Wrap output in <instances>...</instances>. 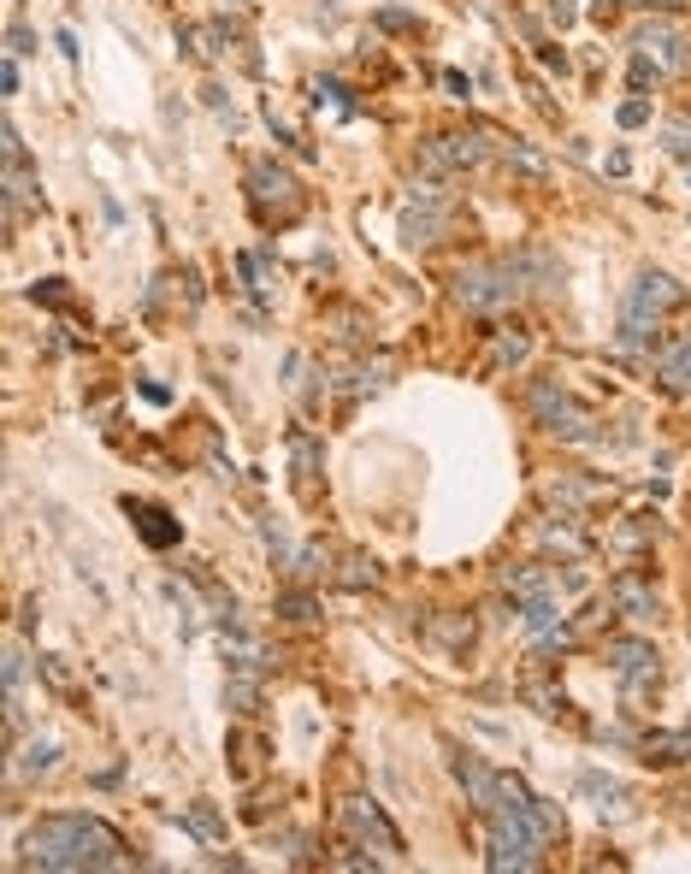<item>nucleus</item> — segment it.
Wrapping results in <instances>:
<instances>
[{"label": "nucleus", "mask_w": 691, "mask_h": 874, "mask_svg": "<svg viewBox=\"0 0 691 874\" xmlns=\"http://www.w3.org/2000/svg\"><path fill=\"white\" fill-rule=\"evenodd\" d=\"M18 869H54V874H77V869H125V839L95 821V815H48L18 839Z\"/></svg>", "instance_id": "nucleus-1"}, {"label": "nucleus", "mask_w": 691, "mask_h": 874, "mask_svg": "<svg viewBox=\"0 0 691 874\" xmlns=\"http://www.w3.org/2000/svg\"><path fill=\"white\" fill-rule=\"evenodd\" d=\"M520 278H514V266H497V260H467V266H455V302L467 313H503L520 302Z\"/></svg>", "instance_id": "nucleus-2"}, {"label": "nucleus", "mask_w": 691, "mask_h": 874, "mask_svg": "<svg viewBox=\"0 0 691 874\" xmlns=\"http://www.w3.org/2000/svg\"><path fill=\"white\" fill-rule=\"evenodd\" d=\"M526 408L538 414V426H544V432L567 437V443H585V437H591V426H597V420H591V414L567 396L556 378H538V384L526 390Z\"/></svg>", "instance_id": "nucleus-3"}, {"label": "nucleus", "mask_w": 691, "mask_h": 874, "mask_svg": "<svg viewBox=\"0 0 691 874\" xmlns=\"http://www.w3.org/2000/svg\"><path fill=\"white\" fill-rule=\"evenodd\" d=\"M632 48L656 65L662 77L691 71V30H686V24H674V18H662V12H656V18H644V24L632 30Z\"/></svg>", "instance_id": "nucleus-4"}, {"label": "nucleus", "mask_w": 691, "mask_h": 874, "mask_svg": "<svg viewBox=\"0 0 691 874\" xmlns=\"http://www.w3.org/2000/svg\"><path fill=\"white\" fill-rule=\"evenodd\" d=\"M249 195H254V213H260L266 225L296 219V207H302V184H296L278 160H254L249 166Z\"/></svg>", "instance_id": "nucleus-5"}, {"label": "nucleus", "mask_w": 691, "mask_h": 874, "mask_svg": "<svg viewBox=\"0 0 691 874\" xmlns=\"http://www.w3.org/2000/svg\"><path fill=\"white\" fill-rule=\"evenodd\" d=\"M609 662H615V680L627 686L632 703H644V697L656 691V680H662V656H656L644 638H615V644H609Z\"/></svg>", "instance_id": "nucleus-6"}, {"label": "nucleus", "mask_w": 691, "mask_h": 874, "mask_svg": "<svg viewBox=\"0 0 691 874\" xmlns=\"http://www.w3.org/2000/svg\"><path fill=\"white\" fill-rule=\"evenodd\" d=\"M337 821H343V833H355L361 845H373V851H384V857H402V833L384 821V810H378L373 798H343V804H337Z\"/></svg>", "instance_id": "nucleus-7"}, {"label": "nucleus", "mask_w": 691, "mask_h": 874, "mask_svg": "<svg viewBox=\"0 0 691 874\" xmlns=\"http://www.w3.org/2000/svg\"><path fill=\"white\" fill-rule=\"evenodd\" d=\"M686 302V290L668 278V272H638L627 290V302H621V319H650V325H662V313L680 308Z\"/></svg>", "instance_id": "nucleus-8"}, {"label": "nucleus", "mask_w": 691, "mask_h": 874, "mask_svg": "<svg viewBox=\"0 0 691 874\" xmlns=\"http://www.w3.org/2000/svg\"><path fill=\"white\" fill-rule=\"evenodd\" d=\"M491 142H497L491 130H443V136H432L426 160H432V166H485V160L497 154Z\"/></svg>", "instance_id": "nucleus-9"}, {"label": "nucleus", "mask_w": 691, "mask_h": 874, "mask_svg": "<svg viewBox=\"0 0 691 874\" xmlns=\"http://www.w3.org/2000/svg\"><path fill=\"white\" fill-rule=\"evenodd\" d=\"M573 792H579L591 810L603 815V821H621V815H632V786H627V780L597 774V768H591V774H579V786H573Z\"/></svg>", "instance_id": "nucleus-10"}, {"label": "nucleus", "mask_w": 691, "mask_h": 874, "mask_svg": "<svg viewBox=\"0 0 691 874\" xmlns=\"http://www.w3.org/2000/svg\"><path fill=\"white\" fill-rule=\"evenodd\" d=\"M455 780L467 786V798H473V810H479V815L503 810V774H491L479 756H455Z\"/></svg>", "instance_id": "nucleus-11"}, {"label": "nucleus", "mask_w": 691, "mask_h": 874, "mask_svg": "<svg viewBox=\"0 0 691 874\" xmlns=\"http://www.w3.org/2000/svg\"><path fill=\"white\" fill-rule=\"evenodd\" d=\"M125 508H130V520H136V538H142L148 550H172V544L184 538V526H178L166 508H154V502H136V497H130Z\"/></svg>", "instance_id": "nucleus-12"}, {"label": "nucleus", "mask_w": 691, "mask_h": 874, "mask_svg": "<svg viewBox=\"0 0 691 874\" xmlns=\"http://www.w3.org/2000/svg\"><path fill=\"white\" fill-rule=\"evenodd\" d=\"M609 603H615V609H621V615H627L632 626H650V621H662V603H656V591H650L644 579H632V573H627V579H615V591H609Z\"/></svg>", "instance_id": "nucleus-13"}, {"label": "nucleus", "mask_w": 691, "mask_h": 874, "mask_svg": "<svg viewBox=\"0 0 691 874\" xmlns=\"http://www.w3.org/2000/svg\"><path fill=\"white\" fill-rule=\"evenodd\" d=\"M656 378H662L668 396H686L691 390V331H686V343H674V349L656 355Z\"/></svg>", "instance_id": "nucleus-14"}, {"label": "nucleus", "mask_w": 691, "mask_h": 874, "mask_svg": "<svg viewBox=\"0 0 691 874\" xmlns=\"http://www.w3.org/2000/svg\"><path fill=\"white\" fill-rule=\"evenodd\" d=\"M638 750H644L650 768H674V762H686V756H691V727H680V733H650Z\"/></svg>", "instance_id": "nucleus-15"}, {"label": "nucleus", "mask_w": 691, "mask_h": 874, "mask_svg": "<svg viewBox=\"0 0 691 874\" xmlns=\"http://www.w3.org/2000/svg\"><path fill=\"white\" fill-rule=\"evenodd\" d=\"M508 266H514V278H520V284L532 278V290H550V284H556V260H550L544 249H520Z\"/></svg>", "instance_id": "nucleus-16"}, {"label": "nucleus", "mask_w": 691, "mask_h": 874, "mask_svg": "<svg viewBox=\"0 0 691 874\" xmlns=\"http://www.w3.org/2000/svg\"><path fill=\"white\" fill-rule=\"evenodd\" d=\"M503 591H514L520 603H538V597H556V585H550V573H538V567H520V573H503Z\"/></svg>", "instance_id": "nucleus-17"}, {"label": "nucleus", "mask_w": 691, "mask_h": 874, "mask_svg": "<svg viewBox=\"0 0 691 874\" xmlns=\"http://www.w3.org/2000/svg\"><path fill=\"white\" fill-rule=\"evenodd\" d=\"M497 154H503V160H508V166H514V172H526V178H550V160H544L538 148H526L520 136H514V142H503Z\"/></svg>", "instance_id": "nucleus-18"}, {"label": "nucleus", "mask_w": 691, "mask_h": 874, "mask_svg": "<svg viewBox=\"0 0 691 874\" xmlns=\"http://www.w3.org/2000/svg\"><path fill=\"white\" fill-rule=\"evenodd\" d=\"M526 349H532V337H526V331H503V337H497V349H491V373L520 367V361H526Z\"/></svg>", "instance_id": "nucleus-19"}, {"label": "nucleus", "mask_w": 691, "mask_h": 874, "mask_svg": "<svg viewBox=\"0 0 691 874\" xmlns=\"http://www.w3.org/2000/svg\"><path fill=\"white\" fill-rule=\"evenodd\" d=\"M237 272L249 278V290L260 296V302H272V266H266V254H260V249L237 254Z\"/></svg>", "instance_id": "nucleus-20"}, {"label": "nucleus", "mask_w": 691, "mask_h": 874, "mask_svg": "<svg viewBox=\"0 0 691 874\" xmlns=\"http://www.w3.org/2000/svg\"><path fill=\"white\" fill-rule=\"evenodd\" d=\"M54 762H60V745H54V739H30V745H24V756H18L12 768H18V774H48Z\"/></svg>", "instance_id": "nucleus-21"}, {"label": "nucleus", "mask_w": 691, "mask_h": 874, "mask_svg": "<svg viewBox=\"0 0 691 874\" xmlns=\"http://www.w3.org/2000/svg\"><path fill=\"white\" fill-rule=\"evenodd\" d=\"M662 148H668L674 160H691V113H674V119H662Z\"/></svg>", "instance_id": "nucleus-22"}, {"label": "nucleus", "mask_w": 691, "mask_h": 874, "mask_svg": "<svg viewBox=\"0 0 691 874\" xmlns=\"http://www.w3.org/2000/svg\"><path fill=\"white\" fill-rule=\"evenodd\" d=\"M278 615H284L290 626H314L319 621V603L308 597V591H284V597H278Z\"/></svg>", "instance_id": "nucleus-23"}, {"label": "nucleus", "mask_w": 691, "mask_h": 874, "mask_svg": "<svg viewBox=\"0 0 691 874\" xmlns=\"http://www.w3.org/2000/svg\"><path fill=\"white\" fill-rule=\"evenodd\" d=\"M438 231H443V219L438 213H402V237L420 249V243H438Z\"/></svg>", "instance_id": "nucleus-24"}, {"label": "nucleus", "mask_w": 691, "mask_h": 874, "mask_svg": "<svg viewBox=\"0 0 691 874\" xmlns=\"http://www.w3.org/2000/svg\"><path fill=\"white\" fill-rule=\"evenodd\" d=\"M538 538H544V550H562V556H579V550H585V538H579L573 526H544Z\"/></svg>", "instance_id": "nucleus-25"}, {"label": "nucleus", "mask_w": 691, "mask_h": 874, "mask_svg": "<svg viewBox=\"0 0 691 874\" xmlns=\"http://www.w3.org/2000/svg\"><path fill=\"white\" fill-rule=\"evenodd\" d=\"M378 30H396V36H414V30H420V18H414V12H402V6H384V12H378Z\"/></svg>", "instance_id": "nucleus-26"}, {"label": "nucleus", "mask_w": 691, "mask_h": 874, "mask_svg": "<svg viewBox=\"0 0 691 874\" xmlns=\"http://www.w3.org/2000/svg\"><path fill=\"white\" fill-rule=\"evenodd\" d=\"M343 585H349V591H367V585H378V567L367 562V556H355L349 573H343Z\"/></svg>", "instance_id": "nucleus-27"}, {"label": "nucleus", "mask_w": 691, "mask_h": 874, "mask_svg": "<svg viewBox=\"0 0 691 874\" xmlns=\"http://www.w3.org/2000/svg\"><path fill=\"white\" fill-rule=\"evenodd\" d=\"M449 650H461V644H473V621H449V626H432Z\"/></svg>", "instance_id": "nucleus-28"}, {"label": "nucleus", "mask_w": 691, "mask_h": 874, "mask_svg": "<svg viewBox=\"0 0 691 874\" xmlns=\"http://www.w3.org/2000/svg\"><path fill=\"white\" fill-rule=\"evenodd\" d=\"M18 686H24V650L12 644L6 650V697H18Z\"/></svg>", "instance_id": "nucleus-29"}, {"label": "nucleus", "mask_w": 691, "mask_h": 874, "mask_svg": "<svg viewBox=\"0 0 691 874\" xmlns=\"http://www.w3.org/2000/svg\"><path fill=\"white\" fill-rule=\"evenodd\" d=\"M189 827H195L201 839H219V815L207 810V804H195V810H189Z\"/></svg>", "instance_id": "nucleus-30"}, {"label": "nucleus", "mask_w": 691, "mask_h": 874, "mask_svg": "<svg viewBox=\"0 0 691 874\" xmlns=\"http://www.w3.org/2000/svg\"><path fill=\"white\" fill-rule=\"evenodd\" d=\"M6 48H12V60H18V54H36V36H30L18 18H12V30H6Z\"/></svg>", "instance_id": "nucleus-31"}, {"label": "nucleus", "mask_w": 691, "mask_h": 874, "mask_svg": "<svg viewBox=\"0 0 691 874\" xmlns=\"http://www.w3.org/2000/svg\"><path fill=\"white\" fill-rule=\"evenodd\" d=\"M644 119H650V101H621V125L627 130H638Z\"/></svg>", "instance_id": "nucleus-32"}, {"label": "nucleus", "mask_w": 691, "mask_h": 874, "mask_svg": "<svg viewBox=\"0 0 691 874\" xmlns=\"http://www.w3.org/2000/svg\"><path fill=\"white\" fill-rule=\"evenodd\" d=\"M319 562H325V550H319V544H308V550H302V567H296V573H302V579H319V573H325Z\"/></svg>", "instance_id": "nucleus-33"}, {"label": "nucleus", "mask_w": 691, "mask_h": 874, "mask_svg": "<svg viewBox=\"0 0 691 874\" xmlns=\"http://www.w3.org/2000/svg\"><path fill=\"white\" fill-rule=\"evenodd\" d=\"M656 77H662V71H656V65L644 60V54H638V60H632V89H650V83H656Z\"/></svg>", "instance_id": "nucleus-34"}, {"label": "nucleus", "mask_w": 691, "mask_h": 874, "mask_svg": "<svg viewBox=\"0 0 691 874\" xmlns=\"http://www.w3.org/2000/svg\"><path fill=\"white\" fill-rule=\"evenodd\" d=\"M443 89H449V95H455V101H467V95H473V83H467V77H461V71H443Z\"/></svg>", "instance_id": "nucleus-35"}, {"label": "nucleus", "mask_w": 691, "mask_h": 874, "mask_svg": "<svg viewBox=\"0 0 691 874\" xmlns=\"http://www.w3.org/2000/svg\"><path fill=\"white\" fill-rule=\"evenodd\" d=\"M0 83H6V95H18V60L0 65Z\"/></svg>", "instance_id": "nucleus-36"}, {"label": "nucleus", "mask_w": 691, "mask_h": 874, "mask_svg": "<svg viewBox=\"0 0 691 874\" xmlns=\"http://www.w3.org/2000/svg\"><path fill=\"white\" fill-rule=\"evenodd\" d=\"M550 18L556 24H573V0H550Z\"/></svg>", "instance_id": "nucleus-37"}, {"label": "nucleus", "mask_w": 691, "mask_h": 874, "mask_svg": "<svg viewBox=\"0 0 691 874\" xmlns=\"http://www.w3.org/2000/svg\"><path fill=\"white\" fill-rule=\"evenodd\" d=\"M632 6H644V12H662V6H674V0H632Z\"/></svg>", "instance_id": "nucleus-38"}]
</instances>
